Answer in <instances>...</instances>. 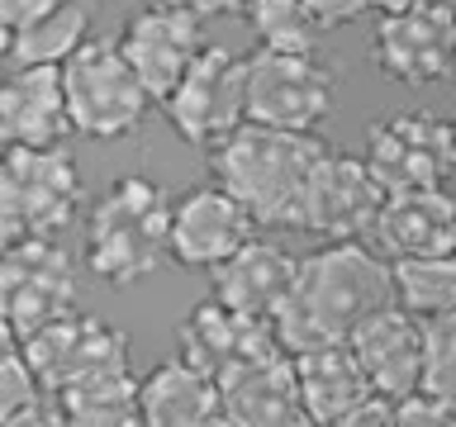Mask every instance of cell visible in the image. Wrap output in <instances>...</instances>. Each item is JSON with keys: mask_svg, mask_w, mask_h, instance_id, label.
<instances>
[{"mask_svg": "<svg viewBox=\"0 0 456 427\" xmlns=\"http://www.w3.org/2000/svg\"><path fill=\"white\" fill-rule=\"evenodd\" d=\"M86 199L81 171L62 148H10L0 166V233L10 242L57 238Z\"/></svg>", "mask_w": 456, "mask_h": 427, "instance_id": "obj_5", "label": "cell"}, {"mask_svg": "<svg viewBox=\"0 0 456 427\" xmlns=\"http://www.w3.org/2000/svg\"><path fill=\"white\" fill-rule=\"evenodd\" d=\"M423 390L437 394L447 408H456V318L428 323V375Z\"/></svg>", "mask_w": 456, "mask_h": 427, "instance_id": "obj_27", "label": "cell"}, {"mask_svg": "<svg viewBox=\"0 0 456 427\" xmlns=\"http://www.w3.org/2000/svg\"><path fill=\"white\" fill-rule=\"evenodd\" d=\"M447 181L456 185V119H452V166H447Z\"/></svg>", "mask_w": 456, "mask_h": 427, "instance_id": "obj_36", "label": "cell"}, {"mask_svg": "<svg viewBox=\"0 0 456 427\" xmlns=\"http://www.w3.org/2000/svg\"><path fill=\"white\" fill-rule=\"evenodd\" d=\"M256 238V219L224 185H200L171 205V262L214 270Z\"/></svg>", "mask_w": 456, "mask_h": 427, "instance_id": "obj_15", "label": "cell"}, {"mask_svg": "<svg viewBox=\"0 0 456 427\" xmlns=\"http://www.w3.org/2000/svg\"><path fill=\"white\" fill-rule=\"evenodd\" d=\"M385 304H395V266L370 242H323L319 252L299 256L295 290L276 313V337L290 356L352 342Z\"/></svg>", "mask_w": 456, "mask_h": 427, "instance_id": "obj_1", "label": "cell"}, {"mask_svg": "<svg viewBox=\"0 0 456 427\" xmlns=\"http://www.w3.org/2000/svg\"><path fill=\"white\" fill-rule=\"evenodd\" d=\"M67 85V109H71V133L86 142H119L148 119V85L124 57L114 38H91L86 48L62 67Z\"/></svg>", "mask_w": 456, "mask_h": 427, "instance_id": "obj_4", "label": "cell"}, {"mask_svg": "<svg viewBox=\"0 0 456 427\" xmlns=\"http://www.w3.org/2000/svg\"><path fill=\"white\" fill-rule=\"evenodd\" d=\"M395 304L423 323L456 318V252L423 256V262H395Z\"/></svg>", "mask_w": 456, "mask_h": 427, "instance_id": "obj_25", "label": "cell"}, {"mask_svg": "<svg viewBox=\"0 0 456 427\" xmlns=\"http://www.w3.org/2000/svg\"><path fill=\"white\" fill-rule=\"evenodd\" d=\"M248 28L256 34V48H281V52H309L314 48V14L305 0H248L242 5Z\"/></svg>", "mask_w": 456, "mask_h": 427, "instance_id": "obj_26", "label": "cell"}, {"mask_svg": "<svg viewBox=\"0 0 456 427\" xmlns=\"http://www.w3.org/2000/svg\"><path fill=\"white\" fill-rule=\"evenodd\" d=\"M352 351H356V361L366 366L370 390H376L380 399H390V404H399V399L423 390V375H428V323L413 318L409 309L385 304L380 313H370V318L352 333Z\"/></svg>", "mask_w": 456, "mask_h": 427, "instance_id": "obj_16", "label": "cell"}, {"mask_svg": "<svg viewBox=\"0 0 456 427\" xmlns=\"http://www.w3.org/2000/svg\"><path fill=\"white\" fill-rule=\"evenodd\" d=\"M395 427H456V408H447L437 394H409L395 404Z\"/></svg>", "mask_w": 456, "mask_h": 427, "instance_id": "obj_29", "label": "cell"}, {"mask_svg": "<svg viewBox=\"0 0 456 427\" xmlns=\"http://www.w3.org/2000/svg\"><path fill=\"white\" fill-rule=\"evenodd\" d=\"M167 124L191 148H219L248 124V57L228 48H205L181 85L162 100Z\"/></svg>", "mask_w": 456, "mask_h": 427, "instance_id": "obj_7", "label": "cell"}, {"mask_svg": "<svg viewBox=\"0 0 456 427\" xmlns=\"http://www.w3.org/2000/svg\"><path fill=\"white\" fill-rule=\"evenodd\" d=\"M295 276H299V256H290L281 242L252 238L224 266H214L209 290L214 299H224L228 309L248 313V318L276 323V313L285 309V299L295 290Z\"/></svg>", "mask_w": 456, "mask_h": 427, "instance_id": "obj_17", "label": "cell"}, {"mask_svg": "<svg viewBox=\"0 0 456 427\" xmlns=\"http://www.w3.org/2000/svg\"><path fill=\"white\" fill-rule=\"evenodd\" d=\"M134 5H142V10H148V5H167V0H134Z\"/></svg>", "mask_w": 456, "mask_h": 427, "instance_id": "obj_37", "label": "cell"}, {"mask_svg": "<svg viewBox=\"0 0 456 427\" xmlns=\"http://www.w3.org/2000/svg\"><path fill=\"white\" fill-rule=\"evenodd\" d=\"M119 48L142 77L148 95L162 105L209 43H205V34H200V14L185 10L181 0H167V5H148V10H138L134 20H128Z\"/></svg>", "mask_w": 456, "mask_h": 427, "instance_id": "obj_14", "label": "cell"}, {"mask_svg": "<svg viewBox=\"0 0 456 427\" xmlns=\"http://www.w3.org/2000/svg\"><path fill=\"white\" fill-rule=\"evenodd\" d=\"M224 427H319L299 394L290 351L256 361L224 384Z\"/></svg>", "mask_w": 456, "mask_h": 427, "instance_id": "obj_19", "label": "cell"}, {"mask_svg": "<svg viewBox=\"0 0 456 427\" xmlns=\"http://www.w3.org/2000/svg\"><path fill=\"white\" fill-rule=\"evenodd\" d=\"M91 28H95L91 5H86V0H67V5L48 10L43 20L5 34V62H10V71H20V67H67L71 57L95 38Z\"/></svg>", "mask_w": 456, "mask_h": 427, "instance_id": "obj_23", "label": "cell"}, {"mask_svg": "<svg viewBox=\"0 0 456 427\" xmlns=\"http://www.w3.org/2000/svg\"><path fill=\"white\" fill-rule=\"evenodd\" d=\"M43 399V384L34 375V366L24 361V351H20V342H10V351H5V394H0V418H10V413H20L28 404H38Z\"/></svg>", "mask_w": 456, "mask_h": 427, "instance_id": "obj_28", "label": "cell"}, {"mask_svg": "<svg viewBox=\"0 0 456 427\" xmlns=\"http://www.w3.org/2000/svg\"><path fill=\"white\" fill-rule=\"evenodd\" d=\"M338 71L319 52L256 48L248 57V124L285 128V133H319L333 114Z\"/></svg>", "mask_w": 456, "mask_h": 427, "instance_id": "obj_6", "label": "cell"}, {"mask_svg": "<svg viewBox=\"0 0 456 427\" xmlns=\"http://www.w3.org/2000/svg\"><path fill=\"white\" fill-rule=\"evenodd\" d=\"M176 347H181V361H191L195 370H205V375L219 380V384L228 375H238V370H248L256 361H271V356L285 351L281 337H276V323L248 318V313L228 309L224 299H214V294L181 318Z\"/></svg>", "mask_w": 456, "mask_h": 427, "instance_id": "obj_13", "label": "cell"}, {"mask_svg": "<svg viewBox=\"0 0 456 427\" xmlns=\"http://www.w3.org/2000/svg\"><path fill=\"white\" fill-rule=\"evenodd\" d=\"M77 309V262L57 238H24L5 247L0 270V313L10 342L34 337L38 327Z\"/></svg>", "mask_w": 456, "mask_h": 427, "instance_id": "obj_8", "label": "cell"}, {"mask_svg": "<svg viewBox=\"0 0 456 427\" xmlns=\"http://www.w3.org/2000/svg\"><path fill=\"white\" fill-rule=\"evenodd\" d=\"M0 128L10 148H62L71 133L62 67H20L0 91Z\"/></svg>", "mask_w": 456, "mask_h": 427, "instance_id": "obj_20", "label": "cell"}, {"mask_svg": "<svg viewBox=\"0 0 456 427\" xmlns=\"http://www.w3.org/2000/svg\"><path fill=\"white\" fill-rule=\"evenodd\" d=\"M171 205L167 185L152 176H114L86 209V266L95 280L128 290L148 280L171 256Z\"/></svg>", "mask_w": 456, "mask_h": 427, "instance_id": "obj_3", "label": "cell"}, {"mask_svg": "<svg viewBox=\"0 0 456 427\" xmlns=\"http://www.w3.org/2000/svg\"><path fill=\"white\" fill-rule=\"evenodd\" d=\"M142 427H224V390L205 370L171 356L142 375Z\"/></svg>", "mask_w": 456, "mask_h": 427, "instance_id": "obj_21", "label": "cell"}, {"mask_svg": "<svg viewBox=\"0 0 456 427\" xmlns=\"http://www.w3.org/2000/svg\"><path fill=\"white\" fill-rule=\"evenodd\" d=\"M305 5H309V14H314L319 28H338V24L362 20V14L370 10V0H305Z\"/></svg>", "mask_w": 456, "mask_h": 427, "instance_id": "obj_30", "label": "cell"}, {"mask_svg": "<svg viewBox=\"0 0 456 427\" xmlns=\"http://www.w3.org/2000/svg\"><path fill=\"white\" fill-rule=\"evenodd\" d=\"M290 361H295L299 394H305V404H309V413H314V423H319V427L347 418L352 408H362L366 399H376L370 375H366V366L356 361L352 342H333V347L299 351V356H290Z\"/></svg>", "mask_w": 456, "mask_h": 427, "instance_id": "obj_22", "label": "cell"}, {"mask_svg": "<svg viewBox=\"0 0 456 427\" xmlns=\"http://www.w3.org/2000/svg\"><path fill=\"white\" fill-rule=\"evenodd\" d=\"M0 427H71L67 423V413L57 408V404H28V408H20V413H10V418H0Z\"/></svg>", "mask_w": 456, "mask_h": 427, "instance_id": "obj_33", "label": "cell"}, {"mask_svg": "<svg viewBox=\"0 0 456 427\" xmlns=\"http://www.w3.org/2000/svg\"><path fill=\"white\" fill-rule=\"evenodd\" d=\"M404 5H419V0H370V10L390 14V10H404Z\"/></svg>", "mask_w": 456, "mask_h": 427, "instance_id": "obj_35", "label": "cell"}, {"mask_svg": "<svg viewBox=\"0 0 456 427\" xmlns=\"http://www.w3.org/2000/svg\"><path fill=\"white\" fill-rule=\"evenodd\" d=\"M71 427H142V380L134 370L77 380L57 394Z\"/></svg>", "mask_w": 456, "mask_h": 427, "instance_id": "obj_24", "label": "cell"}, {"mask_svg": "<svg viewBox=\"0 0 456 427\" xmlns=\"http://www.w3.org/2000/svg\"><path fill=\"white\" fill-rule=\"evenodd\" d=\"M385 262H423V256H452L456 252V199L447 190H409L390 195L385 214L370 233Z\"/></svg>", "mask_w": 456, "mask_h": 427, "instance_id": "obj_18", "label": "cell"}, {"mask_svg": "<svg viewBox=\"0 0 456 427\" xmlns=\"http://www.w3.org/2000/svg\"><path fill=\"white\" fill-rule=\"evenodd\" d=\"M328 148L314 133H285L266 124H242L233 138H224L209 157L214 185L238 195L248 214L266 228H299L314 171Z\"/></svg>", "mask_w": 456, "mask_h": 427, "instance_id": "obj_2", "label": "cell"}, {"mask_svg": "<svg viewBox=\"0 0 456 427\" xmlns=\"http://www.w3.org/2000/svg\"><path fill=\"white\" fill-rule=\"evenodd\" d=\"M185 10H195L200 20H209V14H233V10H242L248 0H181Z\"/></svg>", "mask_w": 456, "mask_h": 427, "instance_id": "obj_34", "label": "cell"}, {"mask_svg": "<svg viewBox=\"0 0 456 427\" xmlns=\"http://www.w3.org/2000/svg\"><path fill=\"white\" fill-rule=\"evenodd\" d=\"M385 185L376 171L366 166V157L328 152L319 171H314L309 199H305V233L323 242H370L380 214H385Z\"/></svg>", "mask_w": 456, "mask_h": 427, "instance_id": "obj_12", "label": "cell"}, {"mask_svg": "<svg viewBox=\"0 0 456 427\" xmlns=\"http://www.w3.org/2000/svg\"><path fill=\"white\" fill-rule=\"evenodd\" d=\"M57 5H67V0H0V24H5V34H14V28L43 20Z\"/></svg>", "mask_w": 456, "mask_h": 427, "instance_id": "obj_31", "label": "cell"}, {"mask_svg": "<svg viewBox=\"0 0 456 427\" xmlns=\"http://www.w3.org/2000/svg\"><path fill=\"white\" fill-rule=\"evenodd\" d=\"M328 427H395V404L390 399H366L362 408H352L347 418H338V423H328Z\"/></svg>", "mask_w": 456, "mask_h": 427, "instance_id": "obj_32", "label": "cell"}, {"mask_svg": "<svg viewBox=\"0 0 456 427\" xmlns=\"http://www.w3.org/2000/svg\"><path fill=\"white\" fill-rule=\"evenodd\" d=\"M370 62L399 85H433L456 77V5L419 0V5L380 14L370 34Z\"/></svg>", "mask_w": 456, "mask_h": 427, "instance_id": "obj_9", "label": "cell"}, {"mask_svg": "<svg viewBox=\"0 0 456 427\" xmlns=\"http://www.w3.org/2000/svg\"><path fill=\"white\" fill-rule=\"evenodd\" d=\"M366 166L376 171L385 195L409 190H442L452 166V119H437L428 109L385 114L366 124Z\"/></svg>", "mask_w": 456, "mask_h": 427, "instance_id": "obj_10", "label": "cell"}, {"mask_svg": "<svg viewBox=\"0 0 456 427\" xmlns=\"http://www.w3.org/2000/svg\"><path fill=\"white\" fill-rule=\"evenodd\" d=\"M24 361L34 366V375L43 390L62 394L67 384L110 375V370H134L128 361V337L114 323L95 318V313H62L48 327H38L34 337L20 342Z\"/></svg>", "mask_w": 456, "mask_h": 427, "instance_id": "obj_11", "label": "cell"}]
</instances>
